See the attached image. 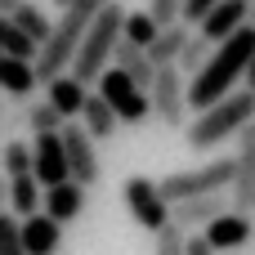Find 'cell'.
I'll return each instance as SVG.
<instances>
[{
  "label": "cell",
  "instance_id": "cell-18",
  "mask_svg": "<svg viewBox=\"0 0 255 255\" xmlns=\"http://www.w3.org/2000/svg\"><path fill=\"white\" fill-rule=\"evenodd\" d=\"M49 220H58V224H72L81 211H85V188L81 184H54V188H45V206H40Z\"/></svg>",
  "mask_w": 255,
  "mask_h": 255
},
{
  "label": "cell",
  "instance_id": "cell-32",
  "mask_svg": "<svg viewBox=\"0 0 255 255\" xmlns=\"http://www.w3.org/2000/svg\"><path fill=\"white\" fill-rule=\"evenodd\" d=\"M148 13L157 27H175L179 13H184V0H148Z\"/></svg>",
  "mask_w": 255,
  "mask_h": 255
},
{
  "label": "cell",
  "instance_id": "cell-23",
  "mask_svg": "<svg viewBox=\"0 0 255 255\" xmlns=\"http://www.w3.org/2000/svg\"><path fill=\"white\" fill-rule=\"evenodd\" d=\"M22 126H31V139L36 134H58L67 126V117L49 99H31V103H22Z\"/></svg>",
  "mask_w": 255,
  "mask_h": 255
},
{
  "label": "cell",
  "instance_id": "cell-37",
  "mask_svg": "<svg viewBox=\"0 0 255 255\" xmlns=\"http://www.w3.org/2000/svg\"><path fill=\"white\" fill-rule=\"evenodd\" d=\"M18 4H22V0H0V18H4V13H13Z\"/></svg>",
  "mask_w": 255,
  "mask_h": 255
},
{
  "label": "cell",
  "instance_id": "cell-15",
  "mask_svg": "<svg viewBox=\"0 0 255 255\" xmlns=\"http://www.w3.org/2000/svg\"><path fill=\"white\" fill-rule=\"evenodd\" d=\"M40 85V76H36V63H27V58H0V94L4 99H13V103H27L31 99V90Z\"/></svg>",
  "mask_w": 255,
  "mask_h": 255
},
{
  "label": "cell",
  "instance_id": "cell-25",
  "mask_svg": "<svg viewBox=\"0 0 255 255\" xmlns=\"http://www.w3.org/2000/svg\"><path fill=\"white\" fill-rule=\"evenodd\" d=\"M9 18H13V22H18V27H22V31H27V36L36 40V45H45V40H49V31H54L49 13H45L40 4H31V0H22V4H18V9H13Z\"/></svg>",
  "mask_w": 255,
  "mask_h": 255
},
{
  "label": "cell",
  "instance_id": "cell-13",
  "mask_svg": "<svg viewBox=\"0 0 255 255\" xmlns=\"http://www.w3.org/2000/svg\"><path fill=\"white\" fill-rule=\"evenodd\" d=\"M251 9H255V0H220L211 9V18L197 27V36H206L211 45H224L233 31H242L251 22Z\"/></svg>",
  "mask_w": 255,
  "mask_h": 255
},
{
  "label": "cell",
  "instance_id": "cell-1",
  "mask_svg": "<svg viewBox=\"0 0 255 255\" xmlns=\"http://www.w3.org/2000/svg\"><path fill=\"white\" fill-rule=\"evenodd\" d=\"M251 58H255V22H247L242 31H233L224 45L211 49V58H206V67L197 76H188V108L193 112H206L220 99H229L238 90V81L247 76Z\"/></svg>",
  "mask_w": 255,
  "mask_h": 255
},
{
  "label": "cell",
  "instance_id": "cell-36",
  "mask_svg": "<svg viewBox=\"0 0 255 255\" xmlns=\"http://www.w3.org/2000/svg\"><path fill=\"white\" fill-rule=\"evenodd\" d=\"M242 81H247V90L255 94V58H251V67H247V76H242Z\"/></svg>",
  "mask_w": 255,
  "mask_h": 255
},
{
  "label": "cell",
  "instance_id": "cell-5",
  "mask_svg": "<svg viewBox=\"0 0 255 255\" xmlns=\"http://www.w3.org/2000/svg\"><path fill=\"white\" fill-rule=\"evenodd\" d=\"M233 175H238V161L233 157H215V161L193 166V170H170L166 179H157V188L175 206V202H188V197H206V193L233 188Z\"/></svg>",
  "mask_w": 255,
  "mask_h": 255
},
{
  "label": "cell",
  "instance_id": "cell-4",
  "mask_svg": "<svg viewBox=\"0 0 255 255\" xmlns=\"http://www.w3.org/2000/svg\"><path fill=\"white\" fill-rule=\"evenodd\" d=\"M121 27H126V9H121L117 0H108L103 13L90 22V31H85L76 58H72V76H76V81L90 85V81H99V76L108 72V63H112V54H117V45H121Z\"/></svg>",
  "mask_w": 255,
  "mask_h": 255
},
{
  "label": "cell",
  "instance_id": "cell-7",
  "mask_svg": "<svg viewBox=\"0 0 255 255\" xmlns=\"http://www.w3.org/2000/svg\"><path fill=\"white\" fill-rule=\"evenodd\" d=\"M121 197H126V211H130V220L139 224V229H148L152 238L170 224V202L161 197V188H157V179H143V175H130L126 184H121Z\"/></svg>",
  "mask_w": 255,
  "mask_h": 255
},
{
  "label": "cell",
  "instance_id": "cell-21",
  "mask_svg": "<svg viewBox=\"0 0 255 255\" xmlns=\"http://www.w3.org/2000/svg\"><path fill=\"white\" fill-rule=\"evenodd\" d=\"M188 36H193V27H188V22H175V27H161V31H157V40L148 45V58H152L157 67H170V63H179V54H184Z\"/></svg>",
  "mask_w": 255,
  "mask_h": 255
},
{
  "label": "cell",
  "instance_id": "cell-22",
  "mask_svg": "<svg viewBox=\"0 0 255 255\" xmlns=\"http://www.w3.org/2000/svg\"><path fill=\"white\" fill-rule=\"evenodd\" d=\"M81 126H85V130H90V139L99 143V139H112L121 121H117V112L108 108V99L94 90V94L85 99V108H81Z\"/></svg>",
  "mask_w": 255,
  "mask_h": 255
},
{
  "label": "cell",
  "instance_id": "cell-33",
  "mask_svg": "<svg viewBox=\"0 0 255 255\" xmlns=\"http://www.w3.org/2000/svg\"><path fill=\"white\" fill-rule=\"evenodd\" d=\"M220 0H184V13H179V22H188V27H202L206 18H211V9H215Z\"/></svg>",
  "mask_w": 255,
  "mask_h": 255
},
{
  "label": "cell",
  "instance_id": "cell-6",
  "mask_svg": "<svg viewBox=\"0 0 255 255\" xmlns=\"http://www.w3.org/2000/svg\"><path fill=\"white\" fill-rule=\"evenodd\" d=\"M99 94L108 99V108L117 112L121 126H143V121H152V99H148V90H139L121 67H108V72L99 76Z\"/></svg>",
  "mask_w": 255,
  "mask_h": 255
},
{
  "label": "cell",
  "instance_id": "cell-19",
  "mask_svg": "<svg viewBox=\"0 0 255 255\" xmlns=\"http://www.w3.org/2000/svg\"><path fill=\"white\" fill-rule=\"evenodd\" d=\"M112 67H121L139 90H152V81H157V63L148 58V49H139V45H130V40H121V45H117Z\"/></svg>",
  "mask_w": 255,
  "mask_h": 255
},
{
  "label": "cell",
  "instance_id": "cell-40",
  "mask_svg": "<svg viewBox=\"0 0 255 255\" xmlns=\"http://www.w3.org/2000/svg\"><path fill=\"white\" fill-rule=\"evenodd\" d=\"M0 58H4V49H0Z\"/></svg>",
  "mask_w": 255,
  "mask_h": 255
},
{
  "label": "cell",
  "instance_id": "cell-30",
  "mask_svg": "<svg viewBox=\"0 0 255 255\" xmlns=\"http://www.w3.org/2000/svg\"><path fill=\"white\" fill-rule=\"evenodd\" d=\"M152 255H188V233H184V229H175V224H166V229L157 233Z\"/></svg>",
  "mask_w": 255,
  "mask_h": 255
},
{
  "label": "cell",
  "instance_id": "cell-8",
  "mask_svg": "<svg viewBox=\"0 0 255 255\" xmlns=\"http://www.w3.org/2000/svg\"><path fill=\"white\" fill-rule=\"evenodd\" d=\"M148 99H152V121H161L170 130L184 126V117H188V81H184V72L175 63L157 67V81H152Z\"/></svg>",
  "mask_w": 255,
  "mask_h": 255
},
{
  "label": "cell",
  "instance_id": "cell-29",
  "mask_svg": "<svg viewBox=\"0 0 255 255\" xmlns=\"http://www.w3.org/2000/svg\"><path fill=\"white\" fill-rule=\"evenodd\" d=\"M0 255H27V247H22V224L13 215H0Z\"/></svg>",
  "mask_w": 255,
  "mask_h": 255
},
{
  "label": "cell",
  "instance_id": "cell-17",
  "mask_svg": "<svg viewBox=\"0 0 255 255\" xmlns=\"http://www.w3.org/2000/svg\"><path fill=\"white\" fill-rule=\"evenodd\" d=\"M45 99L72 121V117H81V108H85V99H90V85L85 81H76L72 72H63V76H54V81H45Z\"/></svg>",
  "mask_w": 255,
  "mask_h": 255
},
{
  "label": "cell",
  "instance_id": "cell-39",
  "mask_svg": "<svg viewBox=\"0 0 255 255\" xmlns=\"http://www.w3.org/2000/svg\"><path fill=\"white\" fill-rule=\"evenodd\" d=\"M251 22H255V9H251Z\"/></svg>",
  "mask_w": 255,
  "mask_h": 255
},
{
  "label": "cell",
  "instance_id": "cell-3",
  "mask_svg": "<svg viewBox=\"0 0 255 255\" xmlns=\"http://www.w3.org/2000/svg\"><path fill=\"white\" fill-rule=\"evenodd\" d=\"M251 121H255V94L251 90H233V94L220 99L215 108L197 112V117L184 126V139H188L193 152H211V148H220L224 139L242 134Z\"/></svg>",
  "mask_w": 255,
  "mask_h": 255
},
{
  "label": "cell",
  "instance_id": "cell-34",
  "mask_svg": "<svg viewBox=\"0 0 255 255\" xmlns=\"http://www.w3.org/2000/svg\"><path fill=\"white\" fill-rule=\"evenodd\" d=\"M188 255H220V251L206 242V233H188Z\"/></svg>",
  "mask_w": 255,
  "mask_h": 255
},
{
  "label": "cell",
  "instance_id": "cell-41",
  "mask_svg": "<svg viewBox=\"0 0 255 255\" xmlns=\"http://www.w3.org/2000/svg\"><path fill=\"white\" fill-rule=\"evenodd\" d=\"M0 148H4V143H0Z\"/></svg>",
  "mask_w": 255,
  "mask_h": 255
},
{
  "label": "cell",
  "instance_id": "cell-20",
  "mask_svg": "<svg viewBox=\"0 0 255 255\" xmlns=\"http://www.w3.org/2000/svg\"><path fill=\"white\" fill-rule=\"evenodd\" d=\"M40 206H45V188L36 184V175L9 179V215L13 220H31V215H40Z\"/></svg>",
  "mask_w": 255,
  "mask_h": 255
},
{
  "label": "cell",
  "instance_id": "cell-26",
  "mask_svg": "<svg viewBox=\"0 0 255 255\" xmlns=\"http://www.w3.org/2000/svg\"><path fill=\"white\" fill-rule=\"evenodd\" d=\"M0 175H4V179H22V175H31V143L9 139V143L0 148Z\"/></svg>",
  "mask_w": 255,
  "mask_h": 255
},
{
  "label": "cell",
  "instance_id": "cell-24",
  "mask_svg": "<svg viewBox=\"0 0 255 255\" xmlns=\"http://www.w3.org/2000/svg\"><path fill=\"white\" fill-rule=\"evenodd\" d=\"M0 49H4L9 58H27V63H36V58H40V45H36V40H31V36L13 22L9 13L0 18Z\"/></svg>",
  "mask_w": 255,
  "mask_h": 255
},
{
  "label": "cell",
  "instance_id": "cell-27",
  "mask_svg": "<svg viewBox=\"0 0 255 255\" xmlns=\"http://www.w3.org/2000/svg\"><path fill=\"white\" fill-rule=\"evenodd\" d=\"M157 31H161V27L152 22V13H148V9H143V13H139V9H134V13L126 9V27H121V40H130V45L148 49V45L157 40Z\"/></svg>",
  "mask_w": 255,
  "mask_h": 255
},
{
  "label": "cell",
  "instance_id": "cell-28",
  "mask_svg": "<svg viewBox=\"0 0 255 255\" xmlns=\"http://www.w3.org/2000/svg\"><path fill=\"white\" fill-rule=\"evenodd\" d=\"M211 49H215V45H211V40H206V36H197V31H193V36H188V45H184V54H179V63H175V67H179V72H188V76H197V72H202V67H206V58H211Z\"/></svg>",
  "mask_w": 255,
  "mask_h": 255
},
{
  "label": "cell",
  "instance_id": "cell-31",
  "mask_svg": "<svg viewBox=\"0 0 255 255\" xmlns=\"http://www.w3.org/2000/svg\"><path fill=\"white\" fill-rule=\"evenodd\" d=\"M18 126H22V103H13V99L0 94V143H9L18 134Z\"/></svg>",
  "mask_w": 255,
  "mask_h": 255
},
{
  "label": "cell",
  "instance_id": "cell-10",
  "mask_svg": "<svg viewBox=\"0 0 255 255\" xmlns=\"http://www.w3.org/2000/svg\"><path fill=\"white\" fill-rule=\"evenodd\" d=\"M31 175L40 188H54V184H67V148H63V130L58 134H36L31 139Z\"/></svg>",
  "mask_w": 255,
  "mask_h": 255
},
{
  "label": "cell",
  "instance_id": "cell-11",
  "mask_svg": "<svg viewBox=\"0 0 255 255\" xmlns=\"http://www.w3.org/2000/svg\"><path fill=\"white\" fill-rule=\"evenodd\" d=\"M233 202L224 193H206V197H188V202H175L170 206V224L184 229V233H197V229H211L220 215H229Z\"/></svg>",
  "mask_w": 255,
  "mask_h": 255
},
{
  "label": "cell",
  "instance_id": "cell-12",
  "mask_svg": "<svg viewBox=\"0 0 255 255\" xmlns=\"http://www.w3.org/2000/svg\"><path fill=\"white\" fill-rule=\"evenodd\" d=\"M238 175H233V211L255 215V121L238 134Z\"/></svg>",
  "mask_w": 255,
  "mask_h": 255
},
{
  "label": "cell",
  "instance_id": "cell-16",
  "mask_svg": "<svg viewBox=\"0 0 255 255\" xmlns=\"http://www.w3.org/2000/svg\"><path fill=\"white\" fill-rule=\"evenodd\" d=\"M18 224H22V247H27V255H58V247H63V224L58 220H49L40 211V215L18 220Z\"/></svg>",
  "mask_w": 255,
  "mask_h": 255
},
{
  "label": "cell",
  "instance_id": "cell-35",
  "mask_svg": "<svg viewBox=\"0 0 255 255\" xmlns=\"http://www.w3.org/2000/svg\"><path fill=\"white\" fill-rule=\"evenodd\" d=\"M0 215H9V179L0 175Z\"/></svg>",
  "mask_w": 255,
  "mask_h": 255
},
{
  "label": "cell",
  "instance_id": "cell-2",
  "mask_svg": "<svg viewBox=\"0 0 255 255\" xmlns=\"http://www.w3.org/2000/svg\"><path fill=\"white\" fill-rule=\"evenodd\" d=\"M103 4L108 0H72L63 9V18L54 22V31H49V40L40 45V58H36L40 85L54 81V76H63V72H72V58H76V49H81V40L90 31V22L103 13Z\"/></svg>",
  "mask_w": 255,
  "mask_h": 255
},
{
  "label": "cell",
  "instance_id": "cell-38",
  "mask_svg": "<svg viewBox=\"0 0 255 255\" xmlns=\"http://www.w3.org/2000/svg\"><path fill=\"white\" fill-rule=\"evenodd\" d=\"M49 4H58V9H67V4H72V0H49Z\"/></svg>",
  "mask_w": 255,
  "mask_h": 255
},
{
  "label": "cell",
  "instance_id": "cell-9",
  "mask_svg": "<svg viewBox=\"0 0 255 255\" xmlns=\"http://www.w3.org/2000/svg\"><path fill=\"white\" fill-rule=\"evenodd\" d=\"M63 148H67V175H72V184H81V188L99 184V152H94L90 130L76 126V121H67L63 126Z\"/></svg>",
  "mask_w": 255,
  "mask_h": 255
},
{
  "label": "cell",
  "instance_id": "cell-14",
  "mask_svg": "<svg viewBox=\"0 0 255 255\" xmlns=\"http://www.w3.org/2000/svg\"><path fill=\"white\" fill-rule=\"evenodd\" d=\"M202 233H206V242H211L215 251H242L255 238V215L229 211V215H220V220H215L211 229H202Z\"/></svg>",
  "mask_w": 255,
  "mask_h": 255
}]
</instances>
